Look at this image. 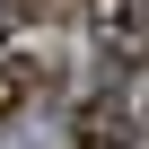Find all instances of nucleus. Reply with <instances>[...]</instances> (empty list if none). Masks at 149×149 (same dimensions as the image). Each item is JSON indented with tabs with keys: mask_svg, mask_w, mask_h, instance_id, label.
Instances as JSON below:
<instances>
[{
	"mask_svg": "<svg viewBox=\"0 0 149 149\" xmlns=\"http://www.w3.org/2000/svg\"><path fill=\"white\" fill-rule=\"evenodd\" d=\"M132 97L123 88H97V97H79V114H70V149H132Z\"/></svg>",
	"mask_w": 149,
	"mask_h": 149,
	"instance_id": "f257e3e1",
	"label": "nucleus"
},
{
	"mask_svg": "<svg viewBox=\"0 0 149 149\" xmlns=\"http://www.w3.org/2000/svg\"><path fill=\"white\" fill-rule=\"evenodd\" d=\"M140 132H149V97H140Z\"/></svg>",
	"mask_w": 149,
	"mask_h": 149,
	"instance_id": "39448f33",
	"label": "nucleus"
},
{
	"mask_svg": "<svg viewBox=\"0 0 149 149\" xmlns=\"http://www.w3.org/2000/svg\"><path fill=\"white\" fill-rule=\"evenodd\" d=\"M44 0H0V26H18V18H35Z\"/></svg>",
	"mask_w": 149,
	"mask_h": 149,
	"instance_id": "20e7f679",
	"label": "nucleus"
},
{
	"mask_svg": "<svg viewBox=\"0 0 149 149\" xmlns=\"http://www.w3.org/2000/svg\"><path fill=\"white\" fill-rule=\"evenodd\" d=\"M88 26H97V44L123 61V53H140V44H149V0H97Z\"/></svg>",
	"mask_w": 149,
	"mask_h": 149,
	"instance_id": "f03ea898",
	"label": "nucleus"
},
{
	"mask_svg": "<svg viewBox=\"0 0 149 149\" xmlns=\"http://www.w3.org/2000/svg\"><path fill=\"white\" fill-rule=\"evenodd\" d=\"M35 88H44V70H35V61H18V53H9V61H0V123H18V114H26V105H35Z\"/></svg>",
	"mask_w": 149,
	"mask_h": 149,
	"instance_id": "7ed1b4c3",
	"label": "nucleus"
}]
</instances>
